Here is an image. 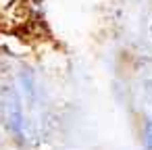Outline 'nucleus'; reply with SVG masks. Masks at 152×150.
<instances>
[{"label": "nucleus", "mask_w": 152, "mask_h": 150, "mask_svg": "<svg viewBox=\"0 0 152 150\" xmlns=\"http://www.w3.org/2000/svg\"><path fill=\"white\" fill-rule=\"evenodd\" d=\"M2 113H4L7 129L19 138L23 133V106H21L19 90L11 83L2 88Z\"/></svg>", "instance_id": "1"}, {"label": "nucleus", "mask_w": 152, "mask_h": 150, "mask_svg": "<svg viewBox=\"0 0 152 150\" xmlns=\"http://www.w3.org/2000/svg\"><path fill=\"white\" fill-rule=\"evenodd\" d=\"M19 83H21L25 96L29 98V102H34V100H36V79H34V75H31L29 71H23V73L19 75Z\"/></svg>", "instance_id": "2"}, {"label": "nucleus", "mask_w": 152, "mask_h": 150, "mask_svg": "<svg viewBox=\"0 0 152 150\" xmlns=\"http://www.w3.org/2000/svg\"><path fill=\"white\" fill-rule=\"evenodd\" d=\"M144 146L146 150H152V119H148L144 127Z\"/></svg>", "instance_id": "3"}, {"label": "nucleus", "mask_w": 152, "mask_h": 150, "mask_svg": "<svg viewBox=\"0 0 152 150\" xmlns=\"http://www.w3.org/2000/svg\"><path fill=\"white\" fill-rule=\"evenodd\" d=\"M144 98H146V104L152 113V79H146L144 81Z\"/></svg>", "instance_id": "4"}, {"label": "nucleus", "mask_w": 152, "mask_h": 150, "mask_svg": "<svg viewBox=\"0 0 152 150\" xmlns=\"http://www.w3.org/2000/svg\"><path fill=\"white\" fill-rule=\"evenodd\" d=\"M150 36H152V25H150Z\"/></svg>", "instance_id": "5"}]
</instances>
